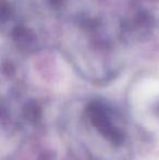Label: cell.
I'll use <instances>...</instances> for the list:
<instances>
[{
    "mask_svg": "<svg viewBox=\"0 0 159 160\" xmlns=\"http://www.w3.org/2000/svg\"><path fill=\"white\" fill-rule=\"evenodd\" d=\"M87 117L93 127L113 145H121L124 141V133L112 122L110 109L100 101H92L86 108Z\"/></svg>",
    "mask_w": 159,
    "mask_h": 160,
    "instance_id": "obj_1",
    "label": "cell"
},
{
    "mask_svg": "<svg viewBox=\"0 0 159 160\" xmlns=\"http://www.w3.org/2000/svg\"><path fill=\"white\" fill-rule=\"evenodd\" d=\"M12 38L17 47L26 53L33 52L37 49V39L35 34L23 25H17L12 31Z\"/></svg>",
    "mask_w": 159,
    "mask_h": 160,
    "instance_id": "obj_2",
    "label": "cell"
},
{
    "mask_svg": "<svg viewBox=\"0 0 159 160\" xmlns=\"http://www.w3.org/2000/svg\"><path fill=\"white\" fill-rule=\"evenodd\" d=\"M40 113H42L40 107L35 101H30L24 107V116L25 118H27L28 121H32V122L37 121L40 118Z\"/></svg>",
    "mask_w": 159,
    "mask_h": 160,
    "instance_id": "obj_3",
    "label": "cell"
},
{
    "mask_svg": "<svg viewBox=\"0 0 159 160\" xmlns=\"http://www.w3.org/2000/svg\"><path fill=\"white\" fill-rule=\"evenodd\" d=\"M38 160H53V157L51 152H42L39 156Z\"/></svg>",
    "mask_w": 159,
    "mask_h": 160,
    "instance_id": "obj_4",
    "label": "cell"
},
{
    "mask_svg": "<svg viewBox=\"0 0 159 160\" xmlns=\"http://www.w3.org/2000/svg\"><path fill=\"white\" fill-rule=\"evenodd\" d=\"M63 1L64 0H50V3H51V6H53V7H59Z\"/></svg>",
    "mask_w": 159,
    "mask_h": 160,
    "instance_id": "obj_5",
    "label": "cell"
}]
</instances>
